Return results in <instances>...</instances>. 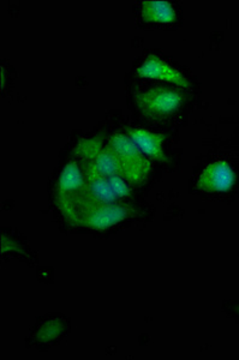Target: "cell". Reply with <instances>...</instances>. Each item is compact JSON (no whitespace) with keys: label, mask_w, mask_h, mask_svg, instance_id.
<instances>
[{"label":"cell","mask_w":239,"mask_h":360,"mask_svg":"<svg viewBox=\"0 0 239 360\" xmlns=\"http://www.w3.org/2000/svg\"><path fill=\"white\" fill-rule=\"evenodd\" d=\"M108 147L119 160L122 176L132 183L140 184L148 176L150 164L141 154L140 149L127 136L116 134L111 136Z\"/></svg>","instance_id":"6da1fadb"},{"label":"cell","mask_w":239,"mask_h":360,"mask_svg":"<svg viewBox=\"0 0 239 360\" xmlns=\"http://www.w3.org/2000/svg\"><path fill=\"white\" fill-rule=\"evenodd\" d=\"M136 105L143 115L153 118H161L174 115L183 103V96L177 90L155 86L135 95Z\"/></svg>","instance_id":"7a4b0ae2"},{"label":"cell","mask_w":239,"mask_h":360,"mask_svg":"<svg viewBox=\"0 0 239 360\" xmlns=\"http://www.w3.org/2000/svg\"><path fill=\"white\" fill-rule=\"evenodd\" d=\"M86 174H87V181H86V195H84V203H83L86 207L83 209L88 210L98 205H113V202L116 201L117 195L110 184V180L106 179L105 176L96 169L94 162L88 165Z\"/></svg>","instance_id":"3957f363"},{"label":"cell","mask_w":239,"mask_h":360,"mask_svg":"<svg viewBox=\"0 0 239 360\" xmlns=\"http://www.w3.org/2000/svg\"><path fill=\"white\" fill-rule=\"evenodd\" d=\"M134 209L128 205H98L88 209L79 219V224L93 229H105L117 225L129 217H131Z\"/></svg>","instance_id":"277c9868"},{"label":"cell","mask_w":239,"mask_h":360,"mask_svg":"<svg viewBox=\"0 0 239 360\" xmlns=\"http://www.w3.org/2000/svg\"><path fill=\"white\" fill-rule=\"evenodd\" d=\"M235 174L225 161H215L208 165L198 180V188L205 193H226L235 185Z\"/></svg>","instance_id":"5b68a950"},{"label":"cell","mask_w":239,"mask_h":360,"mask_svg":"<svg viewBox=\"0 0 239 360\" xmlns=\"http://www.w3.org/2000/svg\"><path fill=\"white\" fill-rule=\"evenodd\" d=\"M137 75L140 77L154 78V79L174 83L183 88H190L189 81L181 75V72L169 66L155 54L149 56L145 62L141 64L140 68L137 69Z\"/></svg>","instance_id":"8992f818"},{"label":"cell","mask_w":239,"mask_h":360,"mask_svg":"<svg viewBox=\"0 0 239 360\" xmlns=\"http://www.w3.org/2000/svg\"><path fill=\"white\" fill-rule=\"evenodd\" d=\"M128 135L141 152L145 153L146 155L150 156L160 162H165L167 160L164 152V136L153 134L142 129H129Z\"/></svg>","instance_id":"52a82bcc"},{"label":"cell","mask_w":239,"mask_h":360,"mask_svg":"<svg viewBox=\"0 0 239 360\" xmlns=\"http://www.w3.org/2000/svg\"><path fill=\"white\" fill-rule=\"evenodd\" d=\"M142 17L147 21L171 23L176 18V11L169 1L148 0L142 4Z\"/></svg>","instance_id":"ba28073f"},{"label":"cell","mask_w":239,"mask_h":360,"mask_svg":"<svg viewBox=\"0 0 239 360\" xmlns=\"http://www.w3.org/2000/svg\"><path fill=\"white\" fill-rule=\"evenodd\" d=\"M94 160L95 161L93 162H94L95 167L103 176H108V178L113 176H122L119 160L108 146L105 149H101L99 154L95 156Z\"/></svg>","instance_id":"9c48e42d"},{"label":"cell","mask_w":239,"mask_h":360,"mask_svg":"<svg viewBox=\"0 0 239 360\" xmlns=\"http://www.w3.org/2000/svg\"><path fill=\"white\" fill-rule=\"evenodd\" d=\"M63 332H64V327L62 323H59L58 321H50L49 323H45L40 328V330L37 333V339L46 344L58 339Z\"/></svg>","instance_id":"30bf717a"},{"label":"cell","mask_w":239,"mask_h":360,"mask_svg":"<svg viewBox=\"0 0 239 360\" xmlns=\"http://www.w3.org/2000/svg\"><path fill=\"white\" fill-rule=\"evenodd\" d=\"M110 184H111L113 191L117 197H129L131 193V190L129 188L127 183L124 181L119 176H110Z\"/></svg>","instance_id":"8fae6325"},{"label":"cell","mask_w":239,"mask_h":360,"mask_svg":"<svg viewBox=\"0 0 239 360\" xmlns=\"http://www.w3.org/2000/svg\"><path fill=\"white\" fill-rule=\"evenodd\" d=\"M238 311H239V309H238Z\"/></svg>","instance_id":"7c38bea8"}]
</instances>
